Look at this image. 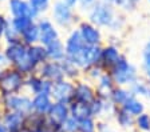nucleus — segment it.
<instances>
[{
	"mask_svg": "<svg viewBox=\"0 0 150 132\" xmlns=\"http://www.w3.org/2000/svg\"><path fill=\"white\" fill-rule=\"evenodd\" d=\"M110 75L114 79V83L118 85H131L138 79L135 67L131 66L125 56H121L118 63L110 69Z\"/></svg>",
	"mask_w": 150,
	"mask_h": 132,
	"instance_id": "1",
	"label": "nucleus"
},
{
	"mask_svg": "<svg viewBox=\"0 0 150 132\" xmlns=\"http://www.w3.org/2000/svg\"><path fill=\"white\" fill-rule=\"evenodd\" d=\"M100 57H102V48L99 45H86L76 56L67 60H70L75 67L88 69L94 66H99Z\"/></svg>",
	"mask_w": 150,
	"mask_h": 132,
	"instance_id": "2",
	"label": "nucleus"
},
{
	"mask_svg": "<svg viewBox=\"0 0 150 132\" xmlns=\"http://www.w3.org/2000/svg\"><path fill=\"white\" fill-rule=\"evenodd\" d=\"M88 17H90V23L93 25H99V27L109 25V27H111L114 20H115L114 8H112L111 4L100 0L91 7Z\"/></svg>",
	"mask_w": 150,
	"mask_h": 132,
	"instance_id": "3",
	"label": "nucleus"
},
{
	"mask_svg": "<svg viewBox=\"0 0 150 132\" xmlns=\"http://www.w3.org/2000/svg\"><path fill=\"white\" fill-rule=\"evenodd\" d=\"M23 85V76L19 71H4L0 78V91L3 96L13 95V92L19 91Z\"/></svg>",
	"mask_w": 150,
	"mask_h": 132,
	"instance_id": "4",
	"label": "nucleus"
},
{
	"mask_svg": "<svg viewBox=\"0 0 150 132\" xmlns=\"http://www.w3.org/2000/svg\"><path fill=\"white\" fill-rule=\"evenodd\" d=\"M4 107L7 111L22 113L25 116L32 112V100L27 96L9 95V96H4Z\"/></svg>",
	"mask_w": 150,
	"mask_h": 132,
	"instance_id": "5",
	"label": "nucleus"
},
{
	"mask_svg": "<svg viewBox=\"0 0 150 132\" xmlns=\"http://www.w3.org/2000/svg\"><path fill=\"white\" fill-rule=\"evenodd\" d=\"M74 89H75V87L70 82L60 80V82H56L52 84L51 96L58 103H63V104L70 105V103L74 100Z\"/></svg>",
	"mask_w": 150,
	"mask_h": 132,
	"instance_id": "6",
	"label": "nucleus"
},
{
	"mask_svg": "<svg viewBox=\"0 0 150 132\" xmlns=\"http://www.w3.org/2000/svg\"><path fill=\"white\" fill-rule=\"evenodd\" d=\"M9 10L15 17H36L38 12L34 7L24 0H9Z\"/></svg>",
	"mask_w": 150,
	"mask_h": 132,
	"instance_id": "7",
	"label": "nucleus"
},
{
	"mask_svg": "<svg viewBox=\"0 0 150 132\" xmlns=\"http://www.w3.org/2000/svg\"><path fill=\"white\" fill-rule=\"evenodd\" d=\"M79 34H81L83 41L87 45H99L100 40H102V36H100L99 29L93 25L91 23H82L79 25Z\"/></svg>",
	"mask_w": 150,
	"mask_h": 132,
	"instance_id": "8",
	"label": "nucleus"
},
{
	"mask_svg": "<svg viewBox=\"0 0 150 132\" xmlns=\"http://www.w3.org/2000/svg\"><path fill=\"white\" fill-rule=\"evenodd\" d=\"M86 45H87V44L83 41V39H82V36H81L78 29L74 31L71 35H70L69 40L66 43V48H64L66 50V59H71V57L76 56Z\"/></svg>",
	"mask_w": 150,
	"mask_h": 132,
	"instance_id": "9",
	"label": "nucleus"
},
{
	"mask_svg": "<svg viewBox=\"0 0 150 132\" xmlns=\"http://www.w3.org/2000/svg\"><path fill=\"white\" fill-rule=\"evenodd\" d=\"M24 115L18 112H12V111H6L0 122L3 123V126L7 128V131H15V129H20L24 127Z\"/></svg>",
	"mask_w": 150,
	"mask_h": 132,
	"instance_id": "10",
	"label": "nucleus"
},
{
	"mask_svg": "<svg viewBox=\"0 0 150 132\" xmlns=\"http://www.w3.org/2000/svg\"><path fill=\"white\" fill-rule=\"evenodd\" d=\"M47 116L50 117L52 122H55L56 124L62 126L63 123L67 120V117L70 116V108L67 104L55 101V103H52V105H51L50 111L47 113Z\"/></svg>",
	"mask_w": 150,
	"mask_h": 132,
	"instance_id": "11",
	"label": "nucleus"
},
{
	"mask_svg": "<svg viewBox=\"0 0 150 132\" xmlns=\"http://www.w3.org/2000/svg\"><path fill=\"white\" fill-rule=\"evenodd\" d=\"M121 52L117 47L114 45H107L106 48H102V57H100V64L103 68L111 69L112 67L118 63V60L121 59Z\"/></svg>",
	"mask_w": 150,
	"mask_h": 132,
	"instance_id": "12",
	"label": "nucleus"
},
{
	"mask_svg": "<svg viewBox=\"0 0 150 132\" xmlns=\"http://www.w3.org/2000/svg\"><path fill=\"white\" fill-rule=\"evenodd\" d=\"M54 17L60 25H69L72 22L71 8L63 1H56L54 4Z\"/></svg>",
	"mask_w": 150,
	"mask_h": 132,
	"instance_id": "13",
	"label": "nucleus"
},
{
	"mask_svg": "<svg viewBox=\"0 0 150 132\" xmlns=\"http://www.w3.org/2000/svg\"><path fill=\"white\" fill-rule=\"evenodd\" d=\"M95 92L94 89L86 83H78L74 89V100L81 101L84 104H90L91 101L95 99Z\"/></svg>",
	"mask_w": 150,
	"mask_h": 132,
	"instance_id": "14",
	"label": "nucleus"
},
{
	"mask_svg": "<svg viewBox=\"0 0 150 132\" xmlns=\"http://www.w3.org/2000/svg\"><path fill=\"white\" fill-rule=\"evenodd\" d=\"M38 27H39V32H40L39 40L44 45H48L50 43L58 40V32H56V29L54 28V25L48 20H40Z\"/></svg>",
	"mask_w": 150,
	"mask_h": 132,
	"instance_id": "15",
	"label": "nucleus"
},
{
	"mask_svg": "<svg viewBox=\"0 0 150 132\" xmlns=\"http://www.w3.org/2000/svg\"><path fill=\"white\" fill-rule=\"evenodd\" d=\"M42 75L44 78H47L48 80H54V82H60L64 79V71H63V67L60 63H47L42 67L40 69Z\"/></svg>",
	"mask_w": 150,
	"mask_h": 132,
	"instance_id": "16",
	"label": "nucleus"
},
{
	"mask_svg": "<svg viewBox=\"0 0 150 132\" xmlns=\"http://www.w3.org/2000/svg\"><path fill=\"white\" fill-rule=\"evenodd\" d=\"M27 51H28V48H25L24 44H22L19 41V43H13L11 45H8V48L6 51V56L9 61H12L13 64L18 66L27 56Z\"/></svg>",
	"mask_w": 150,
	"mask_h": 132,
	"instance_id": "17",
	"label": "nucleus"
},
{
	"mask_svg": "<svg viewBox=\"0 0 150 132\" xmlns=\"http://www.w3.org/2000/svg\"><path fill=\"white\" fill-rule=\"evenodd\" d=\"M114 79L110 73H103L99 78V84L97 88V96L102 99H110V95L114 91Z\"/></svg>",
	"mask_w": 150,
	"mask_h": 132,
	"instance_id": "18",
	"label": "nucleus"
},
{
	"mask_svg": "<svg viewBox=\"0 0 150 132\" xmlns=\"http://www.w3.org/2000/svg\"><path fill=\"white\" fill-rule=\"evenodd\" d=\"M70 108V116L75 117L76 120H83L86 117H93L90 111V104H84L81 101L72 100L69 105Z\"/></svg>",
	"mask_w": 150,
	"mask_h": 132,
	"instance_id": "19",
	"label": "nucleus"
},
{
	"mask_svg": "<svg viewBox=\"0 0 150 132\" xmlns=\"http://www.w3.org/2000/svg\"><path fill=\"white\" fill-rule=\"evenodd\" d=\"M47 115H40V113H36L32 111L31 113L25 115L24 117V128L28 132L31 131H39V129L43 128L44 120H46Z\"/></svg>",
	"mask_w": 150,
	"mask_h": 132,
	"instance_id": "20",
	"label": "nucleus"
},
{
	"mask_svg": "<svg viewBox=\"0 0 150 132\" xmlns=\"http://www.w3.org/2000/svg\"><path fill=\"white\" fill-rule=\"evenodd\" d=\"M51 105H52V101L48 95H35V98L32 99V111L36 113L47 115Z\"/></svg>",
	"mask_w": 150,
	"mask_h": 132,
	"instance_id": "21",
	"label": "nucleus"
},
{
	"mask_svg": "<svg viewBox=\"0 0 150 132\" xmlns=\"http://www.w3.org/2000/svg\"><path fill=\"white\" fill-rule=\"evenodd\" d=\"M114 117H115V122L121 128L123 129H130L134 127L135 123V117L131 116L130 113H127L122 107H117L115 112H114Z\"/></svg>",
	"mask_w": 150,
	"mask_h": 132,
	"instance_id": "22",
	"label": "nucleus"
},
{
	"mask_svg": "<svg viewBox=\"0 0 150 132\" xmlns=\"http://www.w3.org/2000/svg\"><path fill=\"white\" fill-rule=\"evenodd\" d=\"M46 47H47L46 48L47 57H51V59L56 60V61H62V60L66 59V50L59 40L52 41Z\"/></svg>",
	"mask_w": 150,
	"mask_h": 132,
	"instance_id": "23",
	"label": "nucleus"
},
{
	"mask_svg": "<svg viewBox=\"0 0 150 132\" xmlns=\"http://www.w3.org/2000/svg\"><path fill=\"white\" fill-rule=\"evenodd\" d=\"M122 108H123L127 113H130L131 116H134V117L139 116L141 113L145 112L144 103H142L139 99H137V96H131V98L129 99L123 105H122Z\"/></svg>",
	"mask_w": 150,
	"mask_h": 132,
	"instance_id": "24",
	"label": "nucleus"
},
{
	"mask_svg": "<svg viewBox=\"0 0 150 132\" xmlns=\"http://www.w3.org/2000/svg\"><path fill=\"white\" fill-rule=\"evenodd\" d=\"M131 96H134V95L131 94L130 91H127V89H125V88H122V87H118V88H114V91L111 92L110 100L114 103L115 107H122Z\"/></svg>",
	"mask_w": 150,
	"mask_h": 132,
	"instance_id": "25",
	"label": "nucleus"
},
{
	"mask_svg": "<svg viewBox=\"0 0 150 132\" xmlns=\"http://www.w3.org/2000/svg\"><path fill=\"white\" fill-rule=\"evenodd\" d=\"M130 92L134 96H144V98L150 99V85L146 82H142L137 79L133 84L130 85Z\"/></svg>",
	"mask_w": 150,
	"mask_h": 132,
	"instance_id": "26",
	"label": "nucleus"
},
{
	"mask_svg": "<svg viewBox=\"0 0 150 132\" xmlns=\"http://www.w3.org/2000/svg\"><path fill=\"white\" fill-rule=\"evenodd\" d=\"M27 55H28V57H30V60H31L32 63L36 66V64L43 63L44 60H46V57H47V51H46V48H43V47L35 45V47L28 48Z\"/></svg>",
	"mask_w": 150,
	"mask_h": 132,
	"instance_id": "27",
	"label": "nucleus"
},
{
	"mask_svg": "<svg viewBox=\"0 0 150 132\" xmlns=\"http://www.w3.org/2000/svg\"><path fill=\"white\" fill-rule=\"evenodd\" d=\"M22 36H23V39H24V41L27 44L35 43L36 40H39V36H40L39 27H38L36 24H34V23H32V24L30 25V27H28V28L22 34Z\"/></svg>",
	"mask_w": 150,
	"mask_h": 132,
	"instance_id": "28",
	"label": "nucleus"
},
{
	"mask_svg": "<svg viewBox=\"0 0 150 132\" xmlns=\"http://www.w3.org/2000/svg\"><path fill=\"white\" fill-rule=\"evenodd\" d=\"M134 127L139 132H150V113L144 112L135 117Z\"/></svg>",
	"mask_w": 150,
	"mask_h": 132,
	"instance_id": "29",
	"label": "nucleus"
},
{
	"mask_svg": "<svg viewBox=\"0 0 150 132\" xmlns=\"http://www.w3.org/2000/svg\"><path fill=\"white\" fill-rule=\"evenodd\" d=\"M105 100L106 99H102V98H98L95 96L93 101L90 103V111H91V116L95 119V117L100 116L103 115V108H105Z\"/></svg>",
	"mask_w": 150,
	"mask_h": 132,
	"instance_id": "30",
	"label": "nucleus"
},
{
	"mask_svg": "<svg viewBox=\"0 0 150 132\" xmlns=\"http://www.w3.org/2000/svg\"><path fill=\"white\" fill-rule=\"evenodd\" d=\"M31 24H32V19H30V17H15V19L12 20V23H11V25L15 28V31L20 35Z\"/></svg>",
	"mask_w": 150,
	"mask_h": 132,
	"instance_id": "31",
	"label": "nucleus"
},
{
	"mask_svg": "<svg viewBox=\"0 0 150 132\" xmlns=\"http://www.w3.org/2000/svg\"><path fill=\"white\" fill-rule=\"evenodd\" d=\"M79 132H97V122L94 117L79 120Z\"/></svg>",
	"mask_w": 150,
	"mask_h": 132,
	"instance_id": "32",
	"label": "nucleus"
},
{
	"mask_svg": "<svg viewBox=\"0 0 150 132\" xmlns=\"http://www.w3.org/2000/svg\"><path fill=\"white\" fill-rule=\"evenodd\" d=\"M60 132H79V120L69 116L67 120L60 126Z\"/></svg>",
	"mask_w": 150,
	"mask_h": 132,
	"instance_id": "33",
	"label": "nucleus"
},
{
	"mask_svg": "<svg viewBox=\"0 0 150 132\" xmlns=\"http://www.w3.org/2000/svg\"><path fill=\"white\" fill-rule=\"evenodd\" d=\"M43 83H44V80H40V79H38V78H31V79H28L27 84L31 87V89L35 92V95H40L42 89H43Z\"/></svg>",
	"mask_w": 150,
	"mask_h": 132,
	"instance_id": "34",
	"label": "nucleus"
},
{
	"mask_svg": "<svg viewBox=\"0 0 150 132\" xmlns=\"http://www.w3.org/2000/svg\"><path fill=\"white\" fill-rule=\"evenodd\" d=\"M62 67H63V71H64L66 76H71V78H74V76H76V73H78L76 72V67L67 59L62 60Z\"/></svg>",
	"mask_w": 150,
	"mask_h": 132,
	"instance_id": "35",
	"label": "nucleus"
},
{
	"mask_svg": "<svg viewBox=\"0 0 150 132\" xmlns=\"http://www.w3.org/2000/svg\"><path fill=\"white\" fill-rule=\"evenodd\" d=\"M42 131L43 132H60V126L56 124L55 122H52L48 116H46V120H44Z\"/></svg>",
	"mask_w": 150,
	"mask_h": 132,
	"instance_id": "36",
	"label": "nucleus"
},
{
	"mask_svg": "<svg viewBox=\"0 0 150 132\" xmlns=\"http://www.w3.org/2000/svg\"><path fill=\"white\" fill-rule=\"evenodd\" d=\"M4 35H6L7 40H8L11 44H13V43H19L18 36H19L20 34H18V32L15 31V28H13L12 25H8V24H7V28H6V32H4Z\"/></svg>",
	"mask_w": 150,
	"mask_h": 132,
	"instance_id": "37",
	"label": "nucleus"
},
{
	"mask_svg": "<svg viewBox=\"0 0 150 132\" xmlns=\"http://www.w3.org/2000/svg\"><path fill=\"white\" fill-rule=\"evenodd\" d=\"M30 4L34 7L38 12L40 11H44L48 6V0H30Z\"/></svg>",
	"mask_w": 150,
	"mask_h": 132,
	"instance_id": "38",
	"label": "nucleus"
},
{
	"mask_svg": "<svg viewBox=\"0 0 150 132\" xmlns=\"http://www.w3.org/2000/svg\"><path fill=\"white\" fill-rule=\"evenodd\" d=\"M144 67L145 69H150V41H147L144 50Z\"/></svg>",
	"mask_w": 150,
	"mask_h": 132,
	"instance_id": "39",
	"label": "nucleus"
},
{
	"mask_svg": "<svg viewBox=\"0 0 150 132\" xmlns=\"http://www.w3.org/2000/svg\"><path fill=\"white\" fill-rule=\"evenodd\" d=\"M102 1H106V3L111 4V6H119L122 8H125V10H131L129 0H102Z\"/></svg>",
	"mask_w": 150,
	"mask_h": 132,
	"instance_id": "40",
	"label": "nucleus"
},
{
	"mask_svg": "<svg viewBox=\"0 0 150 132\" xmlns=\"http://www.w3.org/2000/svg\"><path fill=\"white\" fill-rule=\"evenodd\" d=\"M97 132H114L105 122H97Z\"/></svg>",
	"mask_w": 150,
	"mask_h": 132,
	"instance_id": "41",
	"label": "nucleus"
},
{
	"mask_svg": "<svg viewBox=\"0 0 150 132\" xmlns=\"http://www.w3.org/2000/svg\"><path fill=\"white\" fill-rule=\"evenodd\" d=\"M87 71L91 75V78H94V79L102 76V73H100V71H102V69H100V66H94V67H91V68H88Z\"/></svg>",
	"mask_w": 150,
	"mask_h": 132,
	"instance_id": "42",
	"label": "nucleus"
},
{
	"mask_svg": "<svg viewBox=\"0 0 150 132\" xmlns=\"http://www.w3.org/2000/svg\"><path fill=\"white\" fill-rule=\"evenodd\" d=\"M78 1L81 3V6L83 8H88V7L94 6V4L97 3V0H78Z\"/></svg>",
	"mask_w": 150,
	"mask_h": 132,
	"instance_id": "43",
	"label": "nucleus"
},
{
	"mask_svg": "<svg viewBox=\"0 0 150 132\" xmlns=\"http://www.w3.org/2000/svg\"><path fill=\"white\" fill-rule=\"evenodd\" d=\"M6 28H7V22H6V19H4L3 16L0 15V36H1V35H4Z\"/></svg>",
	"mask_w": 150,
	"mask_h": 132,
	"instance_id": "44",
	"label": "nucleus"
},
{
	"mask_svg": "<svg viewBox=\"0 0 150 132\" xmlns=\"http://www.w3.org/2000/svg\"><path fill=\"white\" fill-rule=\"evenodd\" d=\"M63 3H66L67 6L70 7V8H71L72 6H75V4L78 3V0H63Z\"/></svg>",
	"mask_w": 150,
	"mask_h": 132,
	"instance_id": "45",
	"label": "nucleus"
},
{
	"mask_svg": "<svg viewBox=\"0 0 150 132\" xmlns=\"http://www.w3.org/2000/svg\"><path fill=\"white\" fill-rule=\"evenodd\" d=\"M7 56L4 54H0V66H4V64L7 63Z\"/></svg>",
	"mask_w": 150,
	"mask_h": 132,
	"instance_id": "46",
	"label": "nucleus"
},
{
	"mask_svg": "<svg viewBox=\"0 0 150 132\" xmlns=\"http://www.w3.org/2000/svg\"><path fill=\"white\" fill-rule=\"evenodd\" d=\"M139 1V0H129V4H130V8L133 10L135 6H137V3Z\"/></svg>",
	"mask_w": 150,
	"mask_h": 132,
	"instance_id": "47",
	"label": "nucleus"
},
{
	"mask_svg": "<svg viewBox=\"0 0 150 132\" xmlns=\"http://www.w3.org/2000/svg\"><path fill=\"white\" fill-rule=\"evenodd\" d=\"M145 72H146V83L150 85V69H145Z\"/></svg>",
	"mask_w": 150,
	"mask_h": 132,
	"instance_id": "48",
	"label": "nucleus"
},
{
	"mask_svg": "<svg viewBox=\"0 0 150 132\" xmlns=\"http://www.w3.org/2000/svg\"><path fill=\"white\" fill-rule=\"evenodd\" d=\"M0 132H8V131H7L6 127L3 126V123H1V122H0Z\"/></svg>",
	"mask_w": 150,
	"mask_h": 132,
	"instance_id": "49",
	"label": "nucleus"
},
{
	"mask_svg": "<svg viewBox=\"0 0 150 132\" xmlns=\"http://www.w3.org/2000/svg\"><path fill=\"white\" fill-rule=\"evenodd\" d=\"M8 132H28L27 129L23 127V128H20V129H15V131H8Z\"/></svg>",
	"mask_w": 150,
	"mask_h": 132,
	"instance_id": "50",
	"label": "nucleus"
},
{
	"mask_svg": "<svg viewBox=\"0 0 150 132\" xmlns=\"http://www.w3.org/2000/svg\"><path fill=\"white\" fill-rule=\"evenodd\" d=\"M31 132H43L42 129H39V131H31Z\"/></svg>",
	"mask_w": 150,
	"mask_h": 132,
	"instance_id": "51",
	"label": "nucleus"
},
{
	"mask_svg": "<svg viewBox=\"0 0 150 132\" xmlns=\"http://www.w3.org/2000/svg\"><path fill=\"white\" fill-rule=\"evenodd\" d=\"M149 1H150V0H149Z\"/></svg>",
	"mask_w": 150,
	"mask_h": 132,
	"instance_id": "52",
	"label": "nucleus"
}]
</instances>
